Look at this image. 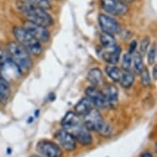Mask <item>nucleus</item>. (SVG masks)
I'll use <instances>...</instances> for the list:
<instances>
[{"mask_svg":"<svg viewBox=\"0 0 157 157\" xmlns=\"http://www.w3.org/2000/svg\"><path fill=\"white\" fill-rule=\"evenodd\" d=\"M155 153H156V156H157V142L155 143Z\"/></svg>","mask_w":157,"mask_h":157,"instance_id":"obj_32","label":"nucleus"},{"mask_svg":"<svg viewBox=\"0 0 157 157\" xmlns=\"http://www.w3.org/2000/svg\"><path fill=\"white\" fill-rule=\"evenodd\" d=\"M98 22L103 32L116 35L122 31V26L119 21L111 16L101 13L98 17Z\"/></svg>","mask_w":157,"mask_h":157,"instance_id":"obj_6","label":"nucleus"},{"mask_svg":"<svg viewBox=\"0 0 157 157\" xmlns=\"http://www.w3.org/2000/svg\"><path fill=\"white\" fill-rule=\"evenodd\" d=\"M72 136H74L76 142L80 143L84 147L90 146L92 143V135L90 133V131L84 125L80 124L72 130Z\"/></svg>","mask_w":157,"mask_h":157,"instance_id":"obj_10","label":"nucleus"},{"mask_svg":"<svg viewBox=\"0 0 157 157\" xmlns=\"http://www.w3.org/2000/svg\"><path fill=\"white\" fill-rule=\"evenodd\" d=\"M100 41H101V44L104 49H111V48H113L118 44L116 42L114 36L113 35H110V34L105 33V32L101 34Z\"/></svg>","mask_w":157,"mask_h":157,"instance_id":"obj_21","label":"nucleus"},{"mask_svg":"<svg viewBox=\"0 0 157 157\" xmlns=\"http://www.w3.org/2000/svg\"><path fill=\"white\" fill-rule=\"evenodd\" d=\"M106 101L107 108H113L119 101V90L113 85H107L101 90Z\"/></svg>","mask_w":157,"mask_h":157,"instance_id":"obj_12","label":"nucleus"},{"mask_svg":"<svg viewBox=\"0 0 157 157\" xmlns=\"http://www.w3.org/2000/svg\"><path fill=\"white\" fill-rule=\"evenodd\" d=\"M132 63V54L127 52L122 57V67L123 70H131Z\"/></svg>","mask_w":157,"mask_h":157,"instance_id":"obj_23","label":"nucleus"},{"mask_svg":"<svg viewBox=\"0 0 157 157\" xmlns=\"http://www.w3.org/2000/svg\"><path fill=\"white\" fill-rule=\"evenodd\" d=\"M101 8L112 16L126 15L129 12L128 6L121 0H100Z\"/></svg>","mask_w":157,"mask_h":157,"instance_id":"obj_5","label":"nucleus"},{"mask_svg":"<svg viewBox=\"0 0 157 157\" xmlns=\"http://www.w3.org/2000/svg\"><path fill=\"white\" fill-rule=\"evenodd\" d=\"M123 2H125V3H132V2H134L135 0H121Z\"/></svg>","mask_w":157,"mask_h":157,"instance_id":"obj_30","label":"nucleus"},{"mask_svg":"<svg viewBox=\"0 0 157 157\" xmlns=\"http://www.w3.org/2000/svg\"><path fill=\"white\" fill-rule=\"evenodd\" d=\"M84 125L90 131L96 132L104 136H108L111 133V128L105 121L97 109H92L84 116Z\"/></svg>","mask_w":157,"mask_h":157,"instance_id":"obj_4","label":"nucleus"},{"mask_svg":"<svg viewBox=\"0 0 157 157\" xmlns=\"http://www.w3.org/2000/svg\"><path fill=\"white\" fill-rule=\"evenodd\" d=\"M147 63L150 65V66H152V65L155 63V59L157 57V47L155 44H152L151 46L150 47L148 51H147Z\"/></svg>","mask_w":157,"mask_h":157,"instance_id":"obj_22","label":"nucleus"},{"mask_svg":"<svg viewBox=\"0 0 157 157\" xmlns=\"http://www.w3.org/2000/svg\"><path fill=\"white\" fill-rule=\"evenodd\" d=\"M11 96V88L8 81L0 75V104L6 105Z\"/></svg>","mask_w":157,"mask_h":157,"instance_id":"obj_16","label":"nucleus"},{"mask_svg":"<svg viewBox=\"0 0 157 157\" xmlns=\"http://www.w3.org/2000/svg\"><path fill=\"white\" fill-rule=\"evenodd\" d=\"M122 72H123V70H121L115 65L109 64L105 67V73L113 82L119 83V81L121 79Z\"/></svg>","mask_w":157,"mask_h":157,"instance_id":"obj_19","label":"nucleus"},{"mask_svg":"<svg viewBox=\"0 0 157 157\" xmlns=\"http://www.w3.org/2000/svg\"><path fill=\"white\" fill-rule=\"evenodd\" d=\"M95 108L94 104L88 97H84L78 101L74 107V112L79 116H85L92 109Z\"/></svg>","mask_w":157,"mask_h":157,"instance_id":"obj_15","label":"nucleus"},{"mask_svg":"<svg viewBox=\"0 0 157 157\" xmlns=\"http://www.w3.org/2000/svg\"><path fill=\"white\" fill-rule=\"evenodd\" d=\"M61 124L63 128L68 131L72 130L74 128L82 124V121L80 116L75 113L74 111H68L63 118Z\"/></svg>","mask_w":157,"mask_h":157,"instance_id":"obj_13","label":"nucleus"},{"mask_svg":"<svg viewBox=\"0 0 157 157\" xmlns=\"http://www.w3.org/2000/svg\"><path fill=\"white\" fill-rule=\"evenodd\" d=\"M132 72L136 74L139 75L145 68L144 63L142 59V56L139 52H135L132 54Z\"/></svg>","mask_w":157,"mask_h":157,"instance_id":"obj_20","label":"nucleus"},{"mask_svg":"<svg viewBox=\"0 0 157 157\" xmlns=\"http://www.w3.org/2000/svg\"><path fill=\"white\" fill-rule=\"evenodd\" d=\"M23 27L26 31H29L32 36L40 42L49 41L50 38V34L46 26L36 23L33 21L26 20L24 21Z\"/></svg>","mask_w":157,"mask_h":157,"instance_id":"obj_7","label":"nucleus"},{"mask_svg":"<svg viewBox=\"0 0 157 157\" xmlns=\"http://www.w3.org/2000/svg\"><path fill=\"white\" fill-rule=\"evenodd\" d=\"M13 34L16 41L23 46L27 51L34 56L40 55L43 51L41 42L35 38L23 26H15L13 29Z\"/></svg>","mask_w":157,"mask_h":157,"instance_id":"obj_3","label":"nucleus"},{"mask_svg":"<svg viewBox=\"0 0 157 157\" xmlns=\"http://www.w3.org/2000/svg\"><path fill=\"white\" fill-rule=\"evenodd\" d=\"M86 96L90 99L92 101L94 105L96 108H107L106 101L104 98L102 91L98 89L96 86H89L85 90Z\"/></svg>","mask_w":157,"mask_h":157,"instance_id":"obj_11","label":"nucleus"},{"mask_svg":"<svg viewBox=\"0 0 157 157\" xmlns=\"http://www.w3.org/2000/svg\"><path fill=\"white\" fill-rule=\"evenodd\" d=\"M120 55H121V48L119 44H117L116 46L111 49H104L102 53L103 59L108 63L109 64L113 65L118 63L120 59Z\"/></svg>","mask_w":157,"mask_h":157,"instance_id":"obj_14","label":"nucleus"},{"mask_svg":"<svg viewBox=\"0 0 157 157\" xmlns=\"http://www.w3.org/2000/svg\"><path fill=\"white\" fill-rule=\"evenodd\" d=\"M140 157H153V155H152V154L151 152L144 151L141 155H140Z\"/></svg>","mask_w":157,"mask_h":157,"instance_id":"obj_29","label":"nucleus"},{"mask_svg":"<svg viewBox=\"0 0 157 157\" xmlns=\"http://www.w3.org/2000/svg\"><path fill=\"white\" fill-rule=\"evenodd\" d=\"M135 82V75L131 70H123L119 84L124 88H130Z\"/></svg>","mask_w":157,"mask_h":157,"instance_id":"obj_18","label":"nucleus"},{"mask_svg":"<svg viewBox=\"0 0 157 157\" xmlns=\"http://www.w3.org/2000/svg\"><path fill=\"white\" fill-rule=\"evenodd\" d=\"M55 139L58 141L59 144L67 151H74L77 146V142L75 140L74 136H72L71 132L63 128L58 130L56 133L54 134Z\"/></svg>","mask_w":157,"mask_h":157,"instance_id":"obj_9","label":"nucleus"},{"mask_svg":"<svg viewBox=\"0 0 157 157\" xmlns=\"http://www.w3.org/2000/svg\"><path fill=\"white\" fill-rule=\"evenodd\" d=\"M150 44H151V40L149 37H145L141 40L139 44V53L142 56H144L145 54H147Z\"/></svg>","mask_w":157,"mask_h":157,"instance_id":"obj_26","label":"nucleus"},{"mask_svg":"<svg viewBox=\"0 0 157 157\" xmlns=\"http://www.w3.org/2000/svg\"><path fill=\"white\" fill-rule=\"evenodd\" d=\"M139 75L140 77H141V82H142V86H148L151 85V77L149 71H148L147 67H145L144 69L142 70V72Z\"/></svg>","mask_w":157,"mask_h":157,"instance_id":"obj_24","label":"nucleus"},{"mask_svg":"<svg viewBox=\"0 0 157 157\" xmlns=\"http://www.w3.org/2000/svg\"><path fill=\"white\" fill-rule=\"evenodd\" d=\"M36 151L44 157H61L63 151L55 142L49 140H41L36 145Z\"/></svg>","mask_w":157,"mask_h":157,"instance_id":"obj_8","label":"nucleus"},{"mask_svg":"<svg viewBox=\"0 0 157 157\" xmlns=\"http://www.w3.org/2000/svg\"><path fill=\"white\" fill-rule=\"evenodd\" d=\"M58 1H59V0H58Z\"/></svg>","mask_w":157,"mask_h":157,"instance_id":"obj_33","label":"nucleus"},{"mask_svg":"<svg viewBox=\"0 0 157 157\" xmlns=\"http://www.w3.org/2000/svg\"><path fill=\"white\" fill-rule=\"evenodd\" d=\"M87 80L94 86H100L104 83L103 72L100 68L94 67L89 70L87 73Z\"/></svg>","mask_w":157,"mask_h":157,"instance_id":"obj_17","label":"nucleus"},{"mask_svg":"<svg viewBox=\"0 0 157 157\" xmlns=\"http://www.w3.org/2000/svg\"><path fill=\"white\" fill-rule=\"evenodd\" d=\"M152 78L154 79L155 81H157V64H155L152 67Z\"/></svg>","mask_w":157,"mask_h":157,"instance_id":"obj_28","label":"nucleus"},{"mask_svg":"<svg viewBox=\"0 0 157 157\" xmlns=\"http://www.w3.org/2000/svg\"><path fill=\"white\" fill-rule=\"evenodd\" d=\"M9 56L21 72H27L33 67L31 54L17 41H9L6 45Z\"/></svg>","mask_w":157,"mask_h":157,"instance_id":"obj_2","label":"nucleus"},{"mask_svg":"<svg viewBox=\"0 0 157 157\" xmlns=\"http://www.w3.org/2000/svg\"><path fill=\"white\" fill-rule=\"evenodd\" d=\"M26 1L36 7L43 8L44 10H48L51 8V4L49 2V0H26Z\"/></svg>","mask_w":157,"mask_h":157,"instance_id":"obj_25","label":"nucleus"},{"mask_svg":"<svg viewBox=\"0 0 157 157\" xmlns=\"http://www.w3.org/2000/svg\"><path fill=\"white\" fill-rule=\"evenodd\" d=\"M136 48H137V43H136V40H132V41L130 43V44H129V48L128 52L129 54H133L134 53L136 52Z\"/></svg>","mask_w":157,"mask_h":157,"instance_id":"obj_27","label":"nucleus"},{"mask_svg":"<svg viewBox=\"0 0 157 157\" xmlns=\"http://www.w3.org/2000/svg\"><path fill=\"white\" fill-rule=\"evenodd\" d=\"M29 157H40V156H39V155H31V156H29Z\"/></svg>","mask_w":157,"mask_h":157,"instance_id":"obj_31","label":"nucleus"},{"mask_svg":"<svg viewBox=\"0 0 157 157\" xmlns=\"http://www.w3.org/2000/svg\"><path fill=\"white\" fill-rule=\"evenodd\" d=\"M17 8L21 12V14L25 16L27 20L33 21L36 23L40 24L43 26L49 27L54 24V19L46 10L39 8L36 6L28 3L27 1H17Z\"/></svg>","mask_w":157,"mask_h":157,"instance_id":"obj_1","label":"nucleus"}]
</instances>
